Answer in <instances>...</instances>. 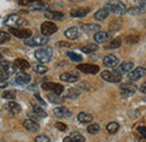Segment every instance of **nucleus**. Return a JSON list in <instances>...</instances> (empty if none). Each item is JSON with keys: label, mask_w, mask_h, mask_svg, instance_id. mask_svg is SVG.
Instances as JSON below:
<instances>
[{"label": "nucleus", "mask_w": 146, "mask_h": 142, "mask_svg": "<svg viewBox=\"0 0 146 142\" xmlns=\"http://www.w3.org/2000/svg\"><path fill=\"white\" fill-rule=\"evenodd\" d=\"M105 9L108 13H112V14H117V15H123L127 11L126 5L123 2H107Z\"/></svg>", "instance_id": "3"}, {"label": "nucleus", "mask_w": 146, "mask_h": 142, "mask_svg": "<svg viewBox=\"0 0 146 142\" xmlns=\"http://www.w3.org/2000/svg\"><path fill=\"white\" fill-rule=\"evenodd\" d=\"M108 15H109V13H108L105 8H101V9H99V10H97V11L94 13L93 17H94L96 20L101 21V20H104V19H106V18L108 17Z\"/></svg>", "instance_id": "26"}, {"label": "nucleus", "mask_w": 146, "mask_h": 142, "mask_svg": "<svg viewBox=\"0 0 146 142\" xmlns=\"http://www.w3.org/2000/svg\"><path fill=\"white\" fill-rule=\"evenodd\" d=\"M40 32H42V35L44 36L52 35L57 32V26L52 21H44L40 26Z\"/></svg>", "instance_id": "6"}, {"label": "nucleus", "mask_w": 146, "mask_h": 142, "mask_svg": "<svg viewBox=\"0 0 146 142\" xmlns=\"http://www.w3.org/2000/svg\"><path fill=\"white\" fill-rule=\"evenodd\" d=\"M1 59H2V54L0 53V60H1Z\"/></svg>", "instance_id": "54"}, {"label": "nucleus", "mask_w": 146, "mask_h": 142, "mask_svg": "<svg viewBox=\"0 0 146 142\" xmlns=\"http://www.w3.org/2000/svg\"><path fill=\"white\" fill-rule=\"evenodd\" d=\"M47 99L52 104H61L63 102V98H61L58 95H55V94H48L47 95Z\"/></svg>", "instance_id": "33"}, {"label": "nucleus", "mask_w": 146, "mask_h": 142, "mask_svg": "<svg viewBox=\"0 0 146 142\" xmlns=\"http://www.w3.org/2000/svg\"><path fill=\"white\" fill-rule=\"evenodd\" d=\"M145 76H146L145 68L138 67V68H135V69H133V70L129 72L128 78H129V80H131V81H137V80H139L141 78H143V77H145Z\"/></svg>", "instance_id": "10"}, {"label": "nucleus", "mask_w": 146, "mask_h": 142, "mask_svg": "<svg viewBox=\"0 0 146 142\" xmlns=\"http://www.w3.org/2000/svg\"><path fill=\"white\" fill-rule=\"evenodd\" d=\"M8 86V84H7V81H5V80H2V79H0V88H6Z\"/></svg>", "instance_id": "49"}, {"label": "nucleus", "mask_w": 146, "mask_h": 142, "mask_svg": "<svg viewBox=\"0 0 146 142\" xmlns=\"http://www.w3.org/2000/svg\"><path fill=\"white\" fill-rule=\"evenodd\" d=\"M133 69H134V63L130 62V61H125L119 67L115 68L113 72H116L118 74H121V73H125V72H130Z\"/></svg>", "instance_id": "14"}, {"label": "nucleus", "mask_w": 146, "mask_h": 142, "mask_svg": "<svg viewBox=\"0 0 146 142\" xmlns=\"http://www.w3.org/2000/svg\"><path fill=\"white\" fill-rule=\"evenodd\" d=\"M80 28L84 33H91V32H98L100 29L99 24H81Z\"/></svg>", "instance_id": "20"}, {"label": "nucleus", "mask_w": 146, "mask_h": 142, "mask_svg": "<svg viewBox=\"0 0 146 142\" xmlns=\"http://www.w3.org/2000/svg\"><path fill=\"white\" fill-rule=\"evenodd\" d=\"M102 62H104V66L107 68H115L119 63V59L113 54H108L104 58Z\"/></svg>", "instance_id": "13"}, {"label": "nucleus", "mask_w": 146, "mask_h": 142, "mask_svg": "<svg viewBox=\"0 0 146 142\" xmlns=\"http://www.w3.org/2000/svg\"><path fill=\"white\" fill-rule=\"evenodd\" d=\"M128 11H129L131 15H139V14H142L144 10H143L142 8H139V7H133V8H130Z\"/></svg>", "instance_id": "43"}, {"label": "nucleus", "mask_w": 146, "mask_h": 142, "mask_svg": "<svg viewBox=\"0 0 146 142\" xmlns=\"http://www.w3.org/2000/svg\"><path fill=\"white\" fill-rule=\"evenodd\" d=\"M80 95V90L76 88H71L66 91V95H65V98L68 99H75L78 98Z\"/></svg>", "instance_id": "29"}, {"label": "nucleus", "mask_w": 146, "mask_h": 142, "mask_svg": "<svg viewBox=\"0 0 146 142\" xmlns=\"http://www.w3.org/2000/svg\"><path fill=\"white\" fill-rule=\"evenodd\" d=\"M23 125L24 127L29 131V132H37L39 130V124L37 123L35 120H32V119H27L23 122Z\"/></svg>", "instance_id": "16"}, {"label": "nucleus", "mask_w": 146, "mask_h": 142, "mask_svg": "<svg viewBox=\"0 0 146 142\" xmlns=\"http://www.w3.org/2000/svg\"><path fill=\"white\" fill-rule=\"evenodd\" d=\"M66 55L72 60L74 62H80V61H82V55H80V54H76L74 53V52H66Z\"/></svg>", "instance_id": "39"}, {"label": "nucleus", "mask_w": 146, "mask_h": 142, "mask_svg": "<svg viewBox=\"0 0 146 142\" xmlns=\"http://www.w3.org/2000/svg\"><path fill=\"white\" fill-rule=\"evenodd\" d=\"M110 37V34L107 32H97L93 38H94V42L96 44H101V43H105L108 38Z\"/></svg>", "instance_id": "21"}, {"label": "nucleus", "mask_w": 146, "mask_h": 142, "mask_svg": "<svg viewBox=\"0 0 146 142\" xmlns=\"http://www.w3.org/2000/svg\"><path fill=\"white\" fill-rule=\"evenodd\" d=\"M19 5H21V6H25V5H28V3H32L31 1H27V0H24V1H18Z\"/></svg>", "instance_id": "50"}, {"label": "nucleus", "mask_w": 146, "mask_h": 142, "mask_svg": "<svg viewBox=\"0 0 146 142\" xmlns=\"http://www.w3.org/2000/svg\"><path fill=\"white\" fill-rule=\"evenodd\" d=\"M6 109L9 111V112L13 113V114H18V113H20V111H21V107H20V105H19L18 103H16V102H9V103H7V105H6Z\"/></svg>", "instance_id": "24"}, {"label": "nucleus", "mask_w": 146, "mask_h": 142, "mask_svg": "<svg viewBox=\"0 0 146 142\" xmlns=\"http://www.w3.org/2000/svg\"><path fill=\"white\" fill-rule=\"evenodd\" d=\"M52 56H53V50L51 48H40L35 51V58L40 64L50 62Z\"/></svg>", "instance_id": "1"}, {"label": "nucleus", "mask_w": 146, "mask_h": 142, "mask_svg": "<svg viewBox=\"0 0 146 142\" xmlns=\"http://www.w3.org/2000/svg\"><path fill=\"white\" fill-rule=\"evenodd\" d=\"M63 142H72V140H71L69 137H66V138H64V139H63Z\"/></svg>", "instance_id": "51"}, {"label": "nucleus", "mask_w": 146, "mask_h": 142, "mask_svg": "<svg viewBox=\"0 0 146 142\" xmlns=\"http://www.w3.org/2000/svg\"><path fill=\"white\" fill-rule=\"evenodd\" d=\"M89 11H90V8H86V7H80V8H74L71 10V13H70V15L72 16V17H84V16H87L88 14H89Z\"/></svg>", "instance_id": "17"}, {"label": "nucleus", "mask_w": 146, "mask_h": 142, "mask_svg": "<svg viewBox=\"0 0 146 142\" xmlns=\"http://www.w3.org/2000/svg\"><path fill=\"white\" fill-rule=\"evenodd\" d=\"M0 71L8 78V76H11L16 72V67L13 62L9 61H0Z\"/></svg>", "instance_id": "5"}, {"label": "nucleus", "mask_w": 146, "mask_h": 142, "mask_svg": "<svg viewBox=\"0 0 146 142\" xmlns=\"http://www.w3.org/2000/svg\"><path fill=\"white\" fill-rule=\"evenodd\" d=\"M76 69L83 73H90V74H96L99 72V67L96 64H90V63H83V64H79L76 67Z\"/></svg>", "instance_id": "11"}, {"label": "nucleus", "mask_w": 146, "mask_h": 142, "mask_svg": "<svg viewBox=\"0 0 146 142\" xmlns=\"http://www.w3.org/2000/svg\"><path fill=\"white\" fill-rule=\"evenodd\" d=\"M31 76L28 74V73H25V72H20L18 73L17 76H16V78H15V81L18 84V85H21V86H24V85H27V84H29L31 82Z\"/></svg>", "instance_id": "18"}, {"label": "nucleus", "mask_w": 146, "mask_h": 142, "mask_svg": "<svg viewBox=\"0 0 146 142\" xmlns=\"http://www.w3.org/2000/svg\"><path fill=\"white\" fill-rule=\"evenodd\" d=\"M2 97L5 98V99H15L16 98V92L14 91V90H6V91H3V94H2Z\"/></svg>", "instance_id": "38"}, {"label": "nucleus", "mask_w": 146, "mask_h": 142, "mask_svg": "<svg viewBox=\"0 0 146 142\" xmlns=\"http://www.w3.org/2000/svg\"><path fill=\"white\" fill-rule=\"evenodd\" d=\"M145 25H146V24H145Z\"/></svg>", "instance_id": "55"}, {"label": "nucleus", "mask_w": 146, "mask_h": 142, "mask_svg": "<svg viewBox=\"0 0 146 142\" xmlns=\"http://www.w3.org/2000/svg\"><path fill=\"white\" fill-rule=\"evenodd\" d=\"M65 36L69 38V40H76L79 36H80V32H79V28L78 27H70V28H68L66 31H65Z\"/></svg>", "instance_id": "22"}, {"label": "nucleus", "mask_w": 146, "mask_h": 142, "mask_svg": "<svg viewBox=\"0 0 146 142\" xmlns=\"http://www.w3.org/2000/svg\"><path fill=\"white\" fill-rule=\"evenodd\" d=\"M10 41V35L7 33V32H0V44H3L6 42Z\"/></svg>", "instance_id": "41"}, {"label": "nucleus", "mask_w": 146, "mask_h": 142, "mask_svg": "<svg viewBox=\"0 0 146 142\" xmlns=\"http://www.w3.org/2000/svg\"><path fill=\"white\" fill-rule=\"evenodd\" d=\"M27 21L19 15H9L5 19V25L9 26L10 28H23L24 25H26Z\"/></svg>", "instance_id": "2"}, {"label": "nucleus", "mask_w": 146, "mask_h": 142, "mask_svg": "<svg viewBox=\"0 0 146 142\" xmlns=\"http://www.w3.org/2000/svg\"><path fill=\"white\" fill-rule=\"evenodd\" d=\"M60 79L65 82H76L79 80V76L74 74L72 72H64L60 76Z\"/></svg>", "instance_id": "19"}, {"label": "nucleus", "mask_w": 146, "mask_h": 142, "mask_svg": "<svg viewBox=\"0 0 146 142\" xmlns=\"http://www.w3.org/2000/svg\"><path fill=\"white\" fill-rule=\"evenodd\" d=\"M81 88L83 89H90V84L89 82H81Z\"/></svg>", "instance_id": "47"}, {"label": "nucleus", "mask_w": 146, "mask_h": 142, "mask_svg": "<svg viewBox=\"0 0 146 142\" xmlns=\"http://www.w3.org/2000/svg\"><path fill=\"white\" fill-rule=\"evenodd\" d=\"M87 131H88L90 134H97V133L100 131V126H99V124H97V123H92V124H90L88 126Z\"/></svg>", "instance_id": "37"}, {"label": "nucleus", "mask_w": 146, "mask_h": 142, "mask_svg": "<svg viewBox=\"0 0 146 142\" xmlns=\"http://www.w3.org/2000/svg\"><path fill=\"white\" fill-rule=\"evenodd\" d=\"M136 89H137L136 86L134 84H131V82H125V84H123L120 86V91L125 96H131L133 94H135Z\"/></svg>", "instance_id": "15"}, {"label": "nucleus", "mask_w": 146, "mask_h": 142, "mask_svg": "<svg viewBox=\"0 0 146 142\" xmlns=\"http://www.w3.org/2000/svg\"><path fill=\"white\" fill-rule=\"evenodd\" d=\"M97 50H98V44H96V43H89V44H86V45L81 46V51L83 53H87V54L93 53Z\"/></svg>", "instance_id": "25"}, {"label": "nucleus", "mask_w": 146, "mask_h": 142, "mask_svg": "<svg viewBox=\"0 0 146 142\" xmlns=\"http://www.w3.org/2000/svg\"><path fill=\"white\" fill-rule=\"evenodd\" d=\"M48 42V37L44 35H36L29 37L25 41V44L28 46H43Z\"/></svg>", "instance_id": "4"}, {"label": "nucleus", "mask_w": 146, "mask_h": 142, "mask_svg": "<svg viewBox=\"0 0 146 142\" xmlns=\"http://www.w3.org/2000/svg\"><path fill=\"white\" fill-rule=\"evenodd\" d=\"M135 142H145V141H142V140H136Z\"/></svg>", "instance_id": "53"}, {"label": "nucleus", "mask_w": 146, "mask_h": 142, "mask_svg": "<svg viewBox=\"0 0 146 142\" xmlns=\"http://www.w3.org/2000/svg\"><path fill=\"white\" fill-rule=\"evenodd\" d=\"M14 64H15L16 69H19V70H23V71L27 70V69L31 68V64L26 60H24V59H16L15 62H14Z\"/></svg>", "instance_id": "23"}, {"label": "nucleus", "mask_w": 146, "mask_h": 142, "mask_svg": "<svg viewBox=\"0 0 146 142\" xmlns=\"http://www.w3.org/2000/svg\"><path fill=\"white\" fill-rule=\"evenodd\" d=\"M125 41L128 44H135V43H137L139 41V35H128L126 36Z\"/></svg>", "instance_id": "40"}, {"label": "nucleus", "mask_w": 146, "mask_h": 142, "mask_svg": "<svg viewBox=\"0 0 146 142\" xmlns=\"http://www.w3.org/2000/svg\"><path fill=\"white\" fill-rule=\"evenodd\" d=\"M47 8H48V5L47 3H44V2L31 3V7H29L31 10H46Z\"/></svg>", "instance_id": "30"}, {"label": "nucleus", "mask_w": 146, "mask_h": 142, "mask_svg": "<svg viewBox=\"0 0 146 142\" xmlns=\"http://www.w3.org/2000/svg\"><path fill=\"white\" fill-rule=\"evenodd\" d=\"M35 97L38 99V102L40 103V105H42V106H45V105H46V104H45V102H44V100H43V99L39 97V95H38V94H35Z\"/></svg>", "instance_id": "48"}, {"label": "nucleus", "mask_w": 146, "mask_h": 142, "mask_svg": "<svg viewBox=\"0 0 146 142\" xmlns=\"http://www.w3.org/2000/svg\"><path fill=\"white\" fill-rule=\"evenodd\" d=\"M42 88L44 90H48V91H53L55 95H61L64 90V87L60 84H55V82H45L42 85Z\"/></svg>", "instance_id": "8"}, {"label": "nucleus", "mask_w": 146, "mask_h": 142, "mask_svg": "<svg viewBox=\"0 0 146 142\" xmlns=\"http://www.w3.org/2000/svg\"><path fill=\"white\" fill-rule=\"evenodd\" d=\"M33 70L35 71L38 74H44L47 72V67H45L44 64H40V63H37V64H34L33 66Z\"/></svg>", "instance_id": "31"}, {"label": "nucleus", "mask_w": 146, "mask_h": 142, "mask_svg": "<svg viewBox=\"0 0 146 142\" xmlns=\"http://www.w3.org/2000/svg\"><path fill=\"white\" fill-rule=\"evenodd\" d=\"M107 131L109 132V133H116L118 130H119V124L117 123V122H110L107 124Z\"/></svg>", "instance_id": "36"}, {"label": "nucleus", "mask_w": 146, "mask_h": 142, "mask_svg": "<svg viewBox=\"0 0 146 142\" xmlns=\"http://www.w3.org/2000/svg\"><path fill=\"white\" fill-rule=\"evenodd\" d=\"M136 130H137L138 134H139L142 138L146 139V126H143V125H138Z\"/></svg>", "instance_id": "42"}, {"label": "nucleus", "mask_w": 146, "mask_h": 142, "mask_svg": "<svg viewBox=\"0 0 146 142\" xmlns=\"http://www.w3.org/2000/svg\"><path fill=\"white\" fill-rule=\"evenodd\" d=\"M35 142H50V139L46 135H38L35 138Z\"/></svg>", "instance_id": "45"}, {"label": "nucleus", "mask_w": 146, "mask_h": 142, "mask_svg": "<svg viewBox=\"0 0 146 142\" xmlns=\"http://www.w3.org/2000/svg\"><path fill=\"white\" fill-rule=\"evenodd\" d=\"M55 127H56L58 131H61V132H65V131L68 130V126L64 124V123H62V122H57V123L55 124Z\"/></svg>", "instance_id": "44"}, {"label": "nucleus", "mask_w": 146, "mask_h": 142, "mask_svg": "<svg viewBox=\"0 0 146 142\" xmlns=\"http://www.w3.org/2000/svg\"><path fill=\"white\" fill-rule=\"evenodd\" d=\"M6 78H7V77H6V76H5V74H3V73H2L1 71H0V79H2V80H5Z\"/></svg>", "instance_id": "52"}, {"label": "nucleus", "mask_w": 146, "mask_h": 142, "mask_svg": "<svg viewBox=\"0 0 146 142\" xmlns=\"http://www.w3.org/2000/svg\"><path fill=\"white\" fill-rule=\"evenodd\" d=\"M92 115L91 114H89V113H86V112H81V113H79V115H78V120H79V122H81V123H89V122H91L92 121Z\"/></svg>", "instance_id": "27"}, {"label": "nucleus", "mask_w": 146, "mask_h": 142, "mask_svg": "<svg viewBox=\"0 0 146 142\" xmlns=\"http://www.w3.org/2000/svg\"><path fill=\"white\" fill-rule=\"evenodd\" d=\"M139 91H141L142 94H146V81L145 82H143V85H141V87H139Z\"/></svg>", "instance_id": "46"}, {"label": "nucleus", "mask_w": 146, "mask_h": 142, "mask_svg": "<svg viewBox=\"0 0 146 142\" xmlns=\"http://www.w3.org/2000/svg\"><path fill=\"white\" fill-rule=\"evenodd\" d=\"M121 38L120 37H116V38H113L111 42H110L109 45H107L106 48L107 49H118L120 45H121Z\"/></svg>", "instance_id": "34"}, {"label": "nucleus", "mask_w": 146, "mask_h": 142, "mask_svg": "<svg viewBox=\"0 0 146 142\" xmlns=\"http://www.w3.org/2000/svg\"><path fill=\"white\" fill-rule=\"evenodd\" d=\"M69 138L72 140V142H84L86 141L84 137H83L82 134H80L79 132H72V133L70 134Z\"/></svg>", "instance_id": "32"}, {"label": "nucleus", "mask_w": 146, "mask_h": 142, "mask_svg": "<svg viewBox=\"0 0 146 142\" xmlns=\"http://www.w3.org/2000/svg\"><path fill=\"white\" fill-rule=\"evenodd\" d=\"M53 114H54L55 117L57 119H68L72 115V113L64 106H58V107H55L53 109Z\"/></svg>", "instance_id": "12"}, {"label": "nucleus", "mask_w": 146, "mask_h": 142, "mask_svg": "<svg viewBox=\"0 0 146 142\" xmlns=\"http://www.w3.org/2000/svg\"><path fill=\"white\" fill-rule=\"evenodd\" d=\"M45 17L53 19V20H60L64 17V14L60 11H45Z\"/></svg>", "instance_id": "28"}, {"label": "nucleus", "mask_w": 146, "mask_h": 142, "mask_svg": "<svg viewBox=\"0 0 146 142\" xmlns=\"http://www.w3.org/2000/svg\"><path fill=\"white\" fill-rule=\"evenodd\" d=\"M33 111H34V114L37 115L38 117H45V116L47 115L46 112H45L40 106H38V105H34V106H33Z\"/></svg>", "instance_id": "35"}, {"label": "nucleus", "mask_w": 146, "mask_h": 142, "mask_svg": "<svg viewBox=\"0 0 146 142\" xmlns=\"http://www.w3.org/2000/svg\"><path fill=\"white\" fill-rule=\"evenodd\" d=\"M101 78L104 79V80H106V81H108V82H113V84H116V82H120L121 81V74H118V73H116V72H111V71H102L101 72Z\"/></svg>", "instance_id": "7"}, {"label": "nucleus", "mask_w": 146, "mask_h": 142, "mask_svg": "<svg viewBox=\"0 0 146 142\" xmlns=\"http://www.w3.org/2000/svg\"><path fill=\"white\" fill-rule=\"evenodd\" d=\"M9 32L18 38L27 40V38L32 37V31L27 29V28H9Z\"/></svg>", "instance_id": "9"}]
</instances>
